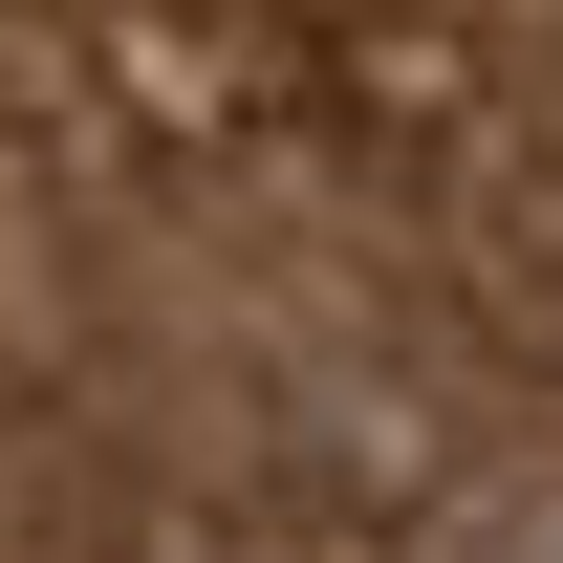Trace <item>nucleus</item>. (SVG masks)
Returning <instances> with one entry per match:
<instances>
[{"mask_svg":"<svg viewBox=\"0 0 563 563\" xmlns=\"http://www.w3.org/2000/svg\"><path fill=\"white\" fill-rule=\"evenodd\" d=\"M563 520V0H0V563H520Z\"/></svg>","mask_w":563,"mask_h":563,"instance_id":"nucleus-1","label":"nucleus"}]
</instances>
